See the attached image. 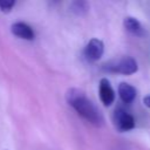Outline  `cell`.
<instances>
[{
    "instance_id": "30bf717a",
    "label": "cell",
    "mask_w": 150,
    "mask_h": 150,
    "mask_svg": "<svg viewBox=\"0 0 150 150\" xmlns=\"http://www.w3.org/2000/svg\"><path fill=\"white\" fill-rule=\"evenodd\" d=\"M15 1L14 0H0V11L4 13H8L14 7Z\"/></svg>"
},
{
    "instance_id": "ba28073f",
    "label": "cell",
    "mask_w": 150,
    "mask_h": 150,
    "mask_svg": "<svg viewBox=\"0 0 150 150\" xmlns=\"http://www.w3.org/2000/svg\"><path fill=\"white\" fill-rule=\"evenodd\" d=\"M123 25H124V28L132 35H136V36H142L144 35V29H143V26L141 25V22L132 18V16H127L123 21Z\"/></svg>"
},
{
    "instance_id": "9c48e42d",
    "label": "cell",
    "mask_w": 150,
    "mask_h": 150,
    "mask_svg": "<svg viewBox=\"0 0 150 150\" xmlns=\"http://www.w3.org/2000/svg\"><path fill=\"white\" fill-rule=\"evenodd\" d=\"M70 11L75 14V15H84L87 14V12L89 11V5L87 1H82V0H76L73 1L70 4Z\"/></svg>"
},
{
    "instance_id": "52a82bcc",
    "label": "cell",
    "mask_w": 150,
    "mask_h": 150,
    "mask_svg": "<svg viewBox=\"0 0 150 150\" xmlns=\"http://www.w3.org/2000/svg\"><path fill=\"white\" fill-rule=\"evenodd\" d=\"M118 95L122 102L124 103H131L136 97V89L129 83L122 82L118 86Z\"/></svg>"
},
{
    "instance_id": "8fae6325",
    "label": "cell",
    "mask_w": 150,
    "mask_h": 150,
    "mask_svg": "<svg viewBox=\"0 0 150 150\" xmlns=\"http://www.w3.org/2000/svg\"><path fill=\"white\" fill-rule=\"evenodd\" d=\"M143 103H144L148 108H150V95H148V96H145V97L143 98Z\"/></svg>"
},
{
    "instance_id": "3957f363",
    "label": "cell",
    "mask_w": 150,
    "mask_h": 150,
    "mask_svg": "<svg viewBox=\"0 0 150 150\" xmlns=\"http://www.w3.org/2000/svg\"><path fill=\"white\" fill-rule=\"evenodd\" d=\"M114 124L120 131H129L135 128V118L122 107H118L114 112Z\"/></svg>"
},
{
    "instance_id": "8992f818",
    "label": "cell",
    "mask_w": 150,
    "mask_h": 150,
    "mask_svg": "<svg viewBox=\"0 0 150 150\" xmlns=\"http://www.w3.org/2000/svg\"><path fill=\"white\" fill-rule=\"evenodd\" d=\"M11 30L15 36H18L20 39H23V40H28V41L33 40L34 36H35L34 30L32 29V27L29 25L25 23V22H21V21L13 23L12 27H11Z\"/></svg>"
},
{
    "instance_id": "277c9868",
    "label": "cell",
    "mask_w": 150,
    "mask_h": 150,
    "mask_svg": "<svg viewBox=\"0 0 150 150\" xmlns=\"http://www.w3.org/2000/svg\"><path fill=\"white\" fill-rule=\"evenodd\" d=\"M104 53V45L100 39H91L83 49V56L88 62H96Z\"/></svg>"
},
{
    "instance_id": "5b68a950",
    "label": "cell",
    "mask_w": 150,
    "mask_h": 150,
    "mask_svg": "<svg viewBox=\"0 0 150 150\" xmlns=\"http://www.w3.org/2000/svg\"><path fill=\"white\" fill-rule=\"evenodd\" d=\"M98 94H100V100L103 103V105L109 107L112 104V102L115 101V91L109 82L108 79L103 77L100 80V84H98Z\"/></svg>"
},
{
    "instance_id": "7a4b0ae2",
    "label": "cell",
    "mask_w": 150,
    "mask_h": 150,
    "mask_svg": "<svg viewBox=\"0 0 150 150\" xmlns=\"http://www.w3.org/2000/svg\"><path fill=\"white\" fill-rule=\"evenodd\" d=\"M102 70L115 74L130 75L138 70V66L135 59L130 56H123L117 60H111L102 66Z\"/></svg>"
},
{
    "instance_id": "6da1fadb",
    "label": "cell",
    "mask_w": 150,
    "mask_h": 150,
    "mask_svg": "<svg viewBox=\"0 0 150 150\" xmlns=\"http://www.w3.org/2000/svg\"><path fill=\"white\" fill-rule=\"evenodd\" d=\"M67 103L87 122L95 127H101L104 123V118L100 109L90 101L84 91L79 88H70L66 93Z\"/></svg>"
}]
</instances>
